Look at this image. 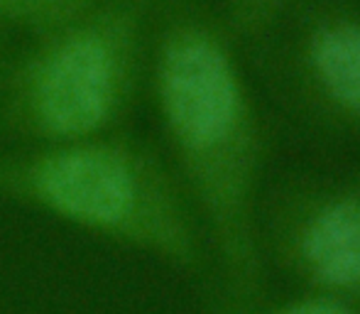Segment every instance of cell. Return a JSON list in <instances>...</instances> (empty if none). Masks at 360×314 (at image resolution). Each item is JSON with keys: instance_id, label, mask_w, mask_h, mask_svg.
I'll use <instances>...</instances> for the list:
<instances>
[{"instance_id": "4", "label": "cell", "mask_w": 360, "mask_h": 314, "mask_svg": "<svg viewBox=\"0 0 360 314\" xmlns=\"http://www.w3.org/2000/svg\"><path fill=\"white\" fill-rule=\"evenodd\" d=\"M307 258L321 280L338 287L360 285V201H341L314 221Z\"/></svg>"}, {"instance_id": "2", "label": "cell", "mask_w": 360, "mask_h": 314, "mask_svg": "<svg viewBox=\"0 0 360 314\" xmlns=\"http://www.w3.org/2000/svg\"><path fill=\"white\" fill-rule=\"evenodd\" d=\"M0 199L138 246L181 241L176 196L143 145L105 133L0 155Z\"/></svg>"}, {"instance_id": "1", "label": "cell", "mask_w": 360, "mask_h": 314, "mask_svg": "<svg viewBox=\"0 0 360 314\" xmlns=\"http://www.w3.org/2000/svg\"><path fill=\"white\" fill-rule=\"evenodd\" d=\"M140 39L138 0L101 5L34 34L3 74L8 128L34 145L113 133L135 99Z\"/></svg>"}, {"instance_id": "6", "label": "cell", "mask_w": 360, "mask_h": 314, "mask_svg": "<svg viewBox=\"0 0 360 314\" xmlns=\"http://www.w3.org/2000/svg\"><path fill=\"white\" fill-rule=\"evenodd\" d=\"M108 3L118 0H0V23L42 34Z\"/></svg>"}, {"instance_id": "5", "label": "cell", "mask_w": 360, "mask_h": 314, "mask_svg": "<svg viewBox=\"0 0 360 314\" xmlns=\"http://www.w3.org/2000/svg\"><path fill=\"white\" fill-rule=\"evenodd\" d=\"M314 62L333 96L360 113V27L341 25L316 39Z\"/></svg>"}, {"instance_id": "3", "label": "cell", "mask_w": 360, "mask_h": 314, "mask_svg": "<svg viewBox=\"0 0 360 314\" xmlns=\"http://www.w3.org/2000/svg\"><path fill=\"white\" fill-rule=\"evenodd\" d=\"M155 89L167 133L201 184H209L240 111L226 52L196 25L167 30L155 62Z\"/></svg>"}, {"instance_id": "8", "label": "cell", "mask_w": 360, "mask_h": 314, "mask_svg": "<svg viewBox=\"0 0 360 314\" xmlns=\"http://www.w3.org/2000/svg\"><path fill=\"white\" fill-rule=\"evenodd\" d=\"M0 89H3V69H0Z\"/></svg>"}, {"instance_id": "7", "label": "cell", "mask_w": 360, "mask_h": 314, "mask_svg": "<svg viewBox=\"0 0 360 314\" xmlns=\"http://www.w3.org/2000/svg\"><path fill=\"white\" fill-rule=\"evenodd\" d=\"M280 314H351V312H346L343 307L336 305H326V302H302V305L287 307Z\"/></svg>"}]
</instances>
